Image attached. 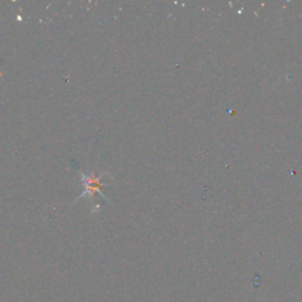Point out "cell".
<instances>
[{
	"mask_svg": "<svg viewBox=\"0 0 302 302\" xmlns=\"http://www.w3.org/2000/svg\"><path fill=\"white\" fill-rule=\"evenodd\" d=\"M79 174H81V177H82V183H83V187H84V192H83L82 195H79L78 198H76L74 203L77 202L78 199L84 198V197L90 198L91 201H92L93 196L96 192H99V195L105 199V201H109L107 196L100 191V189L103 187H109V183H103V182H102V177H103L107 173H102L99 176H96L93 172L89 175H85L84 173H79Z\"/></svg>",
	"mask_w": 302,
	"mask_h": 302,
	"instance_id": "1",
	"label": "cell"
}]
</instances>
